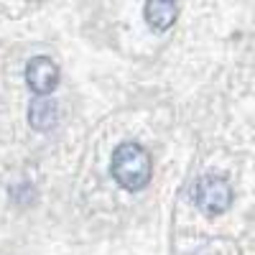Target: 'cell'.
Returning <instances> with one entry per match:
<instances>
[{"instance_id": "obj_4", "label": "cell", "mask_w": 255, "mask_h": 255, "mask_svg": "<svg viewBox=\"0 0 255 255\" xmlns=\"http://www.w3.org/2000/svg\"><path fill=\"white\" fill-rule=\"evenodd\" d=\"M143 13H145V20H148L151 28L166 31V28L174 26V20L179 15V8L174 3H166V0H153V3H145Z\"/></svg>"}, {"instance_id": "obj_5", "label": "cell", "mask_w": 255, "mask_h": 255, "mask_svg": "<svg viewBox=\"0 0 255 255\" xmlns=\"http://www.w3.org/2000/svg\"><path fill=\"white\" fill-rule=\"evenodd\" d=\"M59 118V108L54 100H46V97H38L31 102L28 108V123L36 128V130H49V128L56 123Z\"/></svg>"}, {"instance_id": "obj_2", "label": "cell", "mask_w": 255, "mask_h": 255, "mask_svg": "<svg viewBox=\"0 0 255 255\" xmlns=\"http://www.w3.org/2000/svg\"><path fill=\"white\" fill-rule=\"evenodd\" d=\"M194 202L207 215H222L232 204V189L225 176L207 174L194 184Z\"/></svg>"}, {"instance_id": "obj_1", "label": "cell", "mask_w": 255, "mask_h": 255, "mask_svg": "<svg viewBox=\"0 0 255 255\" xmlns=\"http://www.w3.org/2000/svg\"><path fill=\"white\" fill-rule=\"evenodd\" d=\"M110 171L123 189L140 191V189L148 186V181L153 176V163H151V156H148V151L140 143L125 140L113 151Z\"/></svg>"}, {"instance_id": "obj_3", "label": "cell", "mask_w": 255, "mask_h": 255, "mask_svg": "<svg viewBox=\"0 0 255 255\" xmlns=\"http://www.w3.org/2000/svg\"><path fill=\"white\" fill-rule=\"evenodd\" d=\"M26 82L36 95H49L59 84V67L49 56H33L26 64Z\"/></svg>"}]
</instances>
